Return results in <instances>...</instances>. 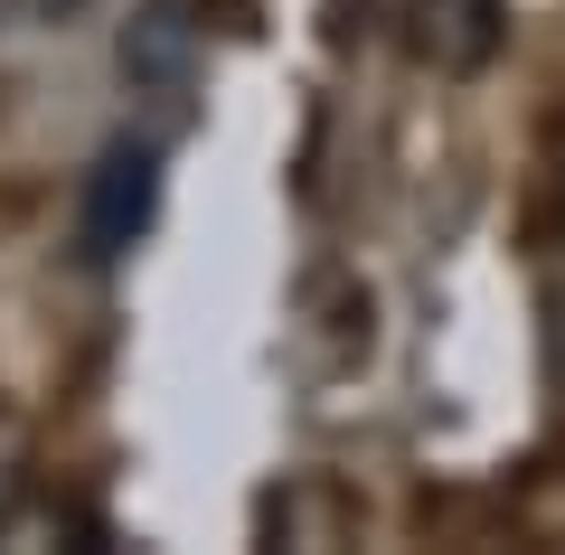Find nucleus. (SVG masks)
I'll return each instance as SVG.
<instances>
[{
	"label": "nucleus",
	"mask_w": 565,
	"mask_h": 555,
	"mask_svg": "<svg viewBox=\"0 0 565 555\" xmlns=\"http://www.w3.org/2000/svg\"><path fill=\"white\" fill-rule=\"evenodd\" d=\"M151 217H161V141L151 132L104 141L95 170H85V207H76L85 264H122L141 236H151Z\"/></svg>",
	"instance_id": "nucleus-1"
},
{
	"label": "nucleus",
	"mask_w": 565,
	"mask_h": 555,
	"mask_svg": "<svg viewBox=\"0 0 565 555\" xmlns=\"http://www.w3.org/2000/svg\"><path fill=\"white\" fill-rule=\"evenodd\" d=\"M122 85L151 104H189L199 85V20H189V0H141L132 20H122Z\"/></svg>",
	"instance_id": "nucleus-2"
},
{
	"label": "nucleus",
	"mask_w": 565,
	"mask_h": 555,
	"mask_svg": "<svg viewBox=\"0 0 565 555\" xmlns=\"http://www.w3.org/2000/svg\"><path fill=\"white\" fill-rule=\"evenodd\" d=\"M29 499V434L10 415H0V527H10V509Z\"/></svg>",
	"instance_id": "nucleus-3"
},
{
	"label": "nucleus",
	"mask_w": 565,
	"mask_h": 555,
	"mask_svg": "<svg viewBox=\"0 0 565 555\" xmlns=\"http://www.w3.org/2000/svg\"><path fill=\"white\" fill-rule=\"evenodd\" d=\"M0 20H10V0H0Z\"/></svg>",
	"instance_id": "nucleus-4"
}]
</instances>
